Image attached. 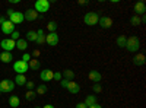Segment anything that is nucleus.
Instances as JSON below:
<instances>
[{
  "label": "nucleus",
  "instance_id": "obj_34",
  "mask_svg": "<svg viewBox=\"0 0 146 108\" xmlns=\"http://www.w3.org/2000/svg\"><path fill=\"white\" fill-rule=\"evenodd\" d=\"M25 86H27V89H28V91H34L35 83H34L32 80H29V82H27V83H25Z\"/></svg>",
  "mask_w": 146,
  "mask_h": 108
},
{
  "label": "nucleus",
  "instance_id": "obj_38",
  "mask_svg": "<svg viewBox=\"0 0 146 108\" xmlns=\"http://www.w3.org/2000/svg\"><path fill=\"white\" fill-rule=\"evenodd\" d=\"M75 108H88V107H86V105H85V104H83V102H78V104H76V107H75Z\"/></svg>",
  "mask_w": 146,
  "mask_h": 108
},
{
  "label": "nucleus",
  "instance_id": "obj_27",
  "mask_svg": "<svg viewBox=\"0 0 146 108\" xmlns=\"http://www.w3.org/2000/svg\"><path fill=\"white\" fill-rule=\"evenodd\" d=\"M57 28H58V23L54 22V21H50L47 23V29L48 32H57Z\"/></svg>",
  "mask_w": 146,
  "mask_h": 108
},
{
  "label": "nucleus",
  "instance_id": "obj_13",
  "mask_svg": "<svg viewBox=\"0 0 146 108\" xmlns=\"http://www.w3.org/2000/svg\"><path fill=\"white\" fill-rule=\"evenodd\" d=\"M88 78H89V80H91V82L100 83V82H101V79H102V75L100 73L98 70H91V72H89V75H88Z\"/></svg>",
  "mask_w": 146,
  "mask_h": 108
},
{
  "label": "nucleus",
  "instance_id": "obj_4",
  "mask_svg": "<svg viewBox=\"0 0 146 108\" xmlns=\"http://www.w3.org/2000/svg\"><path fill=\"white\" fill-rule=\"evenodd\" d=\"M34 9L36 13H45V12H48V9H50V2L48 0H36L35 5H34Z\"/></svg>",
  "mask_w": 146,
  "mask_h": 108
},
{
  "label": "nucleus",
  "instance_id": "obj_10",
  "mask_svg": "<svg viewBox=\"0 0 146 108\" xmlns=\"http://www.w3.org/2000/svg\"><path fill=\"white\" fill-rule=\"evenodd\" d=\"M113 19L110 18V16H100V21H98V25L104 29H108V28H111L113 27Z\"/></svg>",
  "mask_w": 146,
  "mask_h": 108
},
{
  "label": "nucleus",
  "instance_id": "obj_24",
  "mask_svg": "<svg viewBox=\"0 0 146 108\" xmlns=\"http://www.w3.org/2000/svg\"><path fill=\"white\" fill-rule=\"evenodd\" d=\"M38 45H42L45 42V35H44V31L42 29H38L36 31V41H35Z\"/></svg>",
  "mask_w": 146,
  "mask_h": 108
},
{
  "label": "nucleus",
  "instance_id": "obj_22",
  "mask_svg": "<svg viewBox=\"0 0 146 108\" xmlns=\"http://www.w3.org/2000/svg\"><path fill=\"white\" fill-rule=\"evenodd\" d=\"M83 104L86 105L88 108H89V107H92V105H95V104H98V102H96V97H95V95H88V97L85 98Z\"/></svg>",
  "mask_w": 146,
  "mask_h": 108
},
{
  "label": "nucleus",
  "instance_id": "obj_14",
  "mask_svg": "<svg viewBox=\"0 0 146 108\" xmlns=\"http://www.w3.org/2000/svg\"><path fill=\"white\" fill-rule=\"evenodd\" d=\"M146 63V57H145V54H142V53H137L135 57H133V64L135 66H143Z\"/></svg>",
  "mask_w": 146,
  "mask_h": 108
},
{
  "label": "nucleus",
  "instance_id": "obj_20",
  "mask_svg": "<svg viewBox=\"0 0 146 108\" xmlns=\"http://www.w3.org/2000/svg\"><path fill=\"white\" fill-rule=\"evenodd\" d=\"M16 48H18L19 51H27V48H28V41L23 40V38H19V40L16 41Z\"/></svg>",
  "mask_w": 146,
  "mask_h": 108
},
{
  "label": "nucleus",
  "instance_id": "obj_26",
  "mask_svg": "<svg viewBox=\"0 0 146 108\" xmlns=\"http://www.w3.org/2000/svg\"><path fill=\"white\" fill-rule=\"evenodd\" d=\"M47 91H48L47 85H45V83H41V85H38V86H36V91H35V93H36V95H45V93H47Z\"/></svg>",
  "mask_w": 146,
  "mask_h": 108
},
{
  "label": "nucleus",
  "instance_id": "obj_39",
  "mask_svg": "<svg viewBox=\"0 0 146 108\" xmlns=\"http://www.w3.org/2000/svg\"><path fill=\"white\" fill-rule=\"evenodd\" d=\"M78 3H79V5H82V6H85V5H88L89 2H86V0H79Z\"/></svg>",
  "mask_w": 146,
  "mask_h": 108
},
{
  "label": "nucleus",
  "instance_id": "obj_12",
  "mask_svg": "<svg viewBox=\"0 0 146 108\" xmlns=\"http://www.w3.org/2000/svg\"><path fill=\"white\" fill-rule=\"evenodd\" d=\"M53 76H54V72L50 70V69H44V70H41V73H40V79H41L42 82H50V80H53Z\"/></svg>",
  "mask_w": 146,
  "mask_h": 108
},
{
  "label": "nucleus",
  "instance_id": "obj_18",
  "mask_svg": "<svg viewBox=\"0 0 146 108\" xmlns=\"http://www.w3.org/2000/svg\"><path fill=\"white\" fill-rule=\"evenodd\" d=\"M28 67L31 70H40L41 69V62H40L38 58H31L29 63H28Z\"/></svg>",
  "mask_w": 146,
  "mask_h": 108
},
{
  "label": "nucleus",
  "instance_id": "obj_35",
  "mask_svg": "<svg viewBox=\"0 0 146 108\" xmlns=\"http://www.w3.org/2000/svg\"><path fill=\"white\" fill-rule=\"evenodd\" d=\"M22 62H25V63H29V60H31V54H28V53H25V54H23L22 56Z\"/></svg>",
  "mask_w": 146,
  "mask_h": 108
},
{
  "label": "nucleus",
  "instance_id": "obj_15",
  "mask_svg": "<svg viewBox=\"0 0 146 108\" xmlns=\"http://www.w3.org/2000/svg\"><path fill=\"white\" fill-rule=\"evenodd\" d=\"M66 89H67L70 93H79V91H80V86H79V83L73 82V80H69V83H67Z\"/></svg>",
  "mask_w": 146,
  "mask_h": 108
},
{
  "label": "nucleus",
  "instance_id": "obj_11",
  "mask_svg": "<svg viewBox=\"0 0 146 108\" xmlns=\"http://www.w3.org/2000/svg\"><path fill=\"white\" fill-rule=\"evenodd\" d=\"M38 18H40V15L35 12V9H28V10L23 12V19L28 21V22H32V21L38 19Z\"/></svg>",
  "mask_w": 146,
  "mask_h": 108
},
{
  "label": "nucleus",
  "instance_id": "obj_8",
  "mask_svg": "<svg viewBox=\"0 0 146 108\" xmlns=\"http://www.w3.org/2000/svg\"><path fill=\"white\" fill-rule=\"evenodd\" d=\"M45 42L50 47H56L58 44V35H57V32H48L45 35Z\"/></svg>",
  "mask_w": 146,
  "mask_h": 108
},
{
  "label": "nucleus",
  "instance_id": "obj_25",
  "mask_svg": "<svg viewBox=\"0 0 146 108\" xmlns=\"http://www.w3.org/2000/svg\"><path fill=\"white\" fill-rule=\"evenodd\" d=\"M126 40H127L126 35H118L117 40H115L117 47H120V48H124V47H126Z\"/></svg>",
  "mask_w": 146,
  "mask_h": 108
},
{
  "label": "nucleus",
  "instance_id": "obj_1",
  "mask_svg": "<svg viewBox=\"0 0 146 108\" xmlns=\"http://www.w3.org/2000/svg\"><path fill=\"white\" fill-rule=\"evenodd\" d=\"M124 48L130 53H137V50L140 48V40L136 35H131V37H127L126 40V47Z\"/></svg>",
  "mask_w": 146,
  "mask_h": 108
},
{
  "label": "nucleus",
  "instance_id": "obj_19",
  "mask_svg": "<svg viewBox=\"0 0 146 108\" xmlns=\"http://www.w3.org/2000/svg\"><path fill=\"white\" fill-rule=\"evenodd\" d=\"M9 105L12 108H18L21 105V99H19L18 95H10V97H9Z\"/></svg>",
  "mask_w": 146,
  "mask_h": 108
},
{
  "label": "nucleus",
  "instance_id": "obj_36",
  "mask_svg": "<svg viewBox=\"0 0 146 108\" xmlns=\"http://www.w3.org/2000/svg\"><path fill=\"white\" fill-rule=\"evenodd\" d=\"M40 54H41V53H40V50H34V51H32L31 58H38V57H40Z\"/></svg>",
  "mask_w": 146,
  "mask_h": 108
},
{
  "label": "nucleus",
  "instance_id": "obj_17",
  "mask_svg": "<svg viewBox=\"0 0 146 108\" xmlns=\"http://www.w3.org/2000/svg\"><path fill=\"white\" fill-rule=\"evenodd\" d=\"M12 60H13V56H12V53H9V51H2V53H0V62L10 63Z\"/></svg>",
  "mask_w": 146,
  "mask_h": 108
},
{
  "label": "nucleus",
  "instance_id": "obj_33",
  "mask_svg": "<svg viewBox=\"0 0 146 108\" xmlns=\"http://www.w3.org/2000/svg\"><path fill=\"white\" fill-rule=\"evenodd\" d=\"M63 79V76H62V72H56L54 73V76H53V80H56V82H60Z\"/></svg>",
  "mask_w": 146,
  "mask_h": 108
},
{
  "label": "nucleus",
  "instance_id": "obj_2",
  "mask_svg": "<svg viewBox=\"0 0 146 108\" xmlns=\"http://www.w3.org/2000/svg\"><path fill=\"white\" fill-rule=\"evenodd\" d=\"M7 16H9V21L13 23V25H18V23H22L25 21L22 12H18V10H13V9H7Z\"/></svg>",
  "mask_w": 146,
  "mask_h": 108
},
{
  "label": "nucleus",
  "instance_id": "obj_6",
  "mask_svg": "<svg viewBox=\"0 0 146 108\" xmlns=\"http://www.w3.org/2000/svg\"><path fill=\"white\" fill-rule=\"evenodd\" d=\"M0 47H2V50H3V51H9V53H12V50H15V48H16V41L10 40V38H5V40L0 41Z\"/></svg>",
  "mask_w": 146,
  "mask_h": 108
},
{
  "label": "nucleus",
  "instance_id": "obj_40",
  "mask_svg": "<svg viewBox=\"0 0 146 108\" xmlns=\"http://www.w3.org/2000/svg\"><path fill=\"white\" fill-rule=\"evenodd\" d=\"M6 21H7V19H6L5 16H0V25H3V23H5Z\"/></svg>",
  "mask_w": 146,
  "mask_h": 108
},
{
  "label": "nucleus",
  "instance_id": "obj_9",
  "mask_svg": "<svg viewBox=\"0 0 146 108\" xmlns=\"http://www.w3.org/2000/svg\"><path fill=\"white\" fill-rule=\"evenodd\" d=\"M15 27H16V25H13V23H12V22L7 19V21L3 23V25H0V29H2V32H3L5 35H10L13 31H16Z\"/></svg>",
  "mask_w": 146,
  "mask_h": 108
},
{
  "label": "nucleus",
  "instance_id": "obj_3",
  "mask_svg": "<svg viewBox=\"0 0 146 108\" xmlns=\"http://www.w3.org/2000/svg\"><path fill=\"white\" fill-rule=\"evenodd\" d=\"M98 21H100V15L96 13V12H88V13H85V16H83V22H85V25H88V27L98 25Z\"/></svg>",
  "mask_w": 146,
  "mask_h": 108
},
{
  "label": "nucleus",
  "instance_id": "obj_43",
  "mask_svg": "<svg viewBox=\"0 0 146 108\" xmlns=\"http://www.w3.org/2000/svg\"><path fill=\"white\" fill-rule=\"evenodd\" d=\"M35 108H41V107H35Z\"/></svg>",
  "mask_w": 146,
  "mask_h": 108
},
{
  "label": "nucleus",
  "instance_id": "obj_29",
  "mask_svg": "<svg viewBox=\"0 0 146 108\" xmlns=\"http://www.w3.org/2000/svg\"><path fill=\"white\" fill-rule=\"evenodd\" d=\"M130 23L133 27H139L140 23H142V21H140V16H137V15H133L131 18H130Z\"/></svg>",
  "mask_w": 146,
  "mask_h": 108
},
{
  "label": "nucleus",
  "instance_id": "obj_41",
  "mask_svg": "<svg viewBox=\"0 0 146 108\" xmlns=\"http://www.w3.org/2000/svg\"><path fill=\"white\" fill-rule=\"evenodd\" d=\"M89 108H102V105H100V104H95V105H92V107H89Z\"/></svg>",
  "mask_w": 146,
  "mask_h": 108
},
{
  "label": "nucleus",
  "instance_id": "obj_21",
  "mask_svg": "<svg viewBox=\"0 0 146 108\" xmlns=\"http://www.w3.org/2000/svg\"><path fill=\"white\" fill-rule=\"evenodd\" d=\"M62 76H63V79H66V80H73V79H75V72H73L72 69H64V70L62 72Z\"/></svg>",
  "mask_w": 146,
  "mask_h": 108
},
{
  "label": "nucleus",
  "instance_id": "obj_28",
  "mask_svg": "<svg viewBox=\"0 0 146 108\" xmlns=\"http://www.w3.org/2000/svg\"><path fill=\"white\" fill-rule=\"evenodd\" d=\"M25 40H27V41H32V42H35V41H36V31H28Z\"/></svg>",
  "mask_w": 146,
  "mask_h": 108
},
{
  "label": "nucleus",
  "instance_id": "obj_42",
  "mask_svg": "<svg viewBox=\"0 0 146 108\" xmlns=\"http://www.w3.org/2000/svg\"><path fill=\"white\" fill-rule=\"evenodd\" d=\"M42 108H54V105H51V104H45Z\"/></svg>",
  "mask_w": 146,
  "mask_h": 108
},
{
  "label": "nucleus",
  "instance_id": "obj_16",
  "mask_svg": "<svg viewBox=\"0 0 146 108\" xmlns=\"http://www.w3.org/2000/svg\"><path fill=\"white\" fill-rule=\"evenodd\" d=\"M133 9H135L136 15L140 16V15H145V12H146V5H145V2H137Z\"/></svg>",
  "mask_w": 146,
  "mask_h": 108
},
{
  "label": "nucleus",
  "instance_id": "obj_31",
  "mask_svg": "<svg viewBox=\"0 0 146 108\" xmlns=\"http://www.w3.org/2000/svg\"><path fill=\"white\" fill-rule=\"evenodd\" d=\"M92 91H94L95 93H101V92H102V86H101V83H94Z\"/></svg>",
  "mask_w": 146,
  "mask_h": 108
},
{
  "label": "nucleus",
  "instance_id": "obj_37",
  "mask_svg": "<svg viewBox=\"0 0 146 108\" xmlns=\"http://www.w3.org/2000/svg\"><path fill=\"white\" fill-rule=\"evenodd\" d=\"M67 83H69V80L62 79V80H60V86H62V88H66V86H67Z\"/></svg>",
  "mask_w": 146,
  "mask_h": 108
},
{
  "label": "nucleus",
  "instance_id": "obj_30",
  "mask_svg": "<svg viewBox=\"0 0 146 108\" xmlns=\"http://www.w3.org/2000/svg\"><path fill=\"white\" fill-rule=\"evenodd\" d=\"M35 98H36L35 91H27V92H25V99H27V101H34Z\"/></svg>",
  "mask_w": 146,
  "mask_h": 108
},
{
  "label": "nucleus",
  "instance_id": "obj_7",
  "mask_svg": "<svg viewBox=\"0 0 146 108\" xmlns=\"http://www.w3.org/2000/svg\"><path fill=\"white\" fill-rule=\"evenodd\" d=\"M13 70L16 72L18 75H25L27 72L29 70V67H28V63L22 62V60H18V62L13 63Z\"/></svg>",
  "mask_w": 146,
  "mask_h": 108
},
{
  "label": "nucleus",
  "instance_id": "obj_23",
  "mask_svg": "<svg viewBox=\"0 0 146 108\" xmlns=\"http://www.w3.org/2000/svg\"><path fill=\"white\" fill-rule=\"evenodd\" d=\"M13 82H15V85H18V86H25V83L28 80H27L25 75H16V78H15Z\"/></svg>",
  "mask_w": 146,
  "mask_h": 108
},
{
  "label": "nucleus",
  "instance_id": "obj_44",
  "mask_svg": "<svg viewBox=\"0 0 146 108\" xmlns=\"http://www.w3.org/2000/svg\"><path fill=\"white\" fill-rule=\"evenodd\" d=\"M0 95H2V91H0Z\"/></svg>",
  "mask_w": 146,
  "mask_h": 108
},
{
  "label": "nucleus",
  "instance_id": "obj_5",
  "mask_svg": "<svg viewBox=\"0 0 146 108\" xmlns=\"http://www.w3.org/2000/svg\"><path fill=\"white\" fill-rule=\"evenodd\" d=\"M15 82L13 80H10V79H3L2 82H0V91L5 92V93H9L15 89Z\"/></svg>",
  "mask_w": 146,
  "mask_h": 108
},
{
  "label": "nucleus",
  "instance_id": "obj_32",
  "mask_svg": "<svg viewBox=\"0 0 146 108\" xmlns=\"http://www.w3.org/2000/svg\"><path fill=\"white\" fill-rule=\"evenodd\" d=\"M21 38V32H18V31H13L10 34V40H13V41H18Z\"/></svg>",
  "mask_w": 146,
  "mask_h": 108
}]
</instances>
